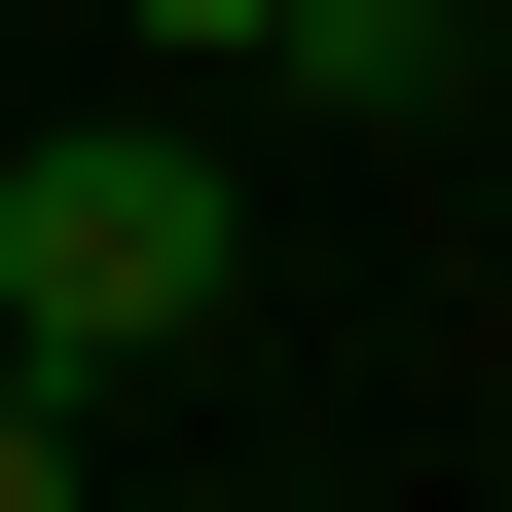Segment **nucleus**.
<instances>
[{
  "mask_svg": "<svg viewBox=\"0 0 512 512\" xmlns=\"http://www.w3.org/2000/svg\"><path fill=\"white\" fill-rule=\"evenodd\" d=\"M220 147L183 110H37L0 147V366H147V330H220Z\"/></svg>",
  "mask_w": 512,
  "mask_h": 512,
  "instance_id": "f257e3e1",
  "label": "nucleus"
},
{
  "mask_svg": "<svg viewBox=\"0 0 512 512\" xmlns=\"http://www.w3.org/2000/svg\"><path fill=\"white\" fill-rule=\"evenodd\" d=\"M110 37H183V74H256V37H293V0H110Z\"/></svg>",
  "mask_w": 512,
  "mask_h": 512,
  "instance_id": "7ed1b4c3",
  "label": "nucleus"
},
{
  "mask_svg": "<svg viewBox=\"0 0 512 512\" xmlns=\"http://www.w3.org/2000/svg\"><path fill=\"white\" fill-rule=\"evenodd\" d=\"M256 74H293V110H439V74H476V0H293Z\"/></svg>",
  "mask_w": 512,
  "mask_h": 512,
  "instance_id": "f03ea898",
  "label": "nucleus"
}]
</instances>
